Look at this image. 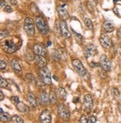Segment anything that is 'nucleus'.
<instances>
[{
	"label": "nucleus",
	"mask_w": 121,
	"mask_h": 123,
	"mask_svg": "<svg viewBox=\"0 0 121 123\" xmlns=\"http://www.w3.org/2000/svg\"><path fill=\"white\" fill-rule=\"evenodd\" d=\"M1 113H3V110H2V108H1Z\"/></svg>",
	"instance_id": "obj_41"
},
{
	"label": "nucleus",
	"mask_w": 121,
	"mask_h": 123,
	"mask_svg": "<svg viewBox=\"0 0 121 123\" xmlns=\"http://www.w3.org/2000/svg\"><path fill=\"white\" fill-rule=\"evenodd\" d=\"M19 40H17L15 37L5 38L2 42V48L6 53L12 54L19 48Z\"/></svg>",
	"instance_id": "obj_1"
},
{
	"label": "nucleus",
	"mask_w": 121,
	"mask_h": 123,
	"mask_svg": "<svg viewBox=\"0 0 121 123\" xmlns=\"http://www.w3.org/2000/svg\"><path fill=\"white\" fill-rule=\"evenodd\" d=\"M39 100L43 105H48L49 103V96L46 94L45 91H43L40 92V96H39Z\"/></svg>",
	"instance_id": "obj_20"
},
{
	"label": "nucleus",
	"mask_w": 121,
	"mask_h": 123,
	"mask_svg": "<svg viewBox=\"0 0 121 123\" xmlns=\"http://www.w3.org/2000/svg\"><path fill=\"white\" fill-rule=\"evenodd\" d=\"M0 5H1V9L7 13H11L12 12V8L7 3L5 0H1V2H0Z\"/></svg>",
	"instance_id": "obj_21"
},
{
	"label": "nucleus",
	"mask_w": 121,
	"mask_h": 123,
	"mask_svg": "<svg viewBox=\"0 0 121 123\" xmlns=\"http://www.w3.org/2000/svg\"><path fill=\"white\" fill-rule=\"evenodd\" d=\"M99 43H100L101 46L105 49H110L112 47V45H113L111 39L107 34L101 35L100 38H99Z\"/></svg>",
	"instance_id": "obj_9"
},
{
	"label": "nucleus",
	"mask_w": 121,
	"mask_h": 123,
	"mask_svg": "<svg viewBox=\"0 0 121 123\" xmlns=\"http://www.w3.org/2000/svg\"><path fill=\"white\" fill-rule=\"evenodd\" d=\"M11 119V117L8 113H1V115H0V119H1V122H7L10 120Z\"/></svg>",
	"instance_id": "obj_26"
},
{
	"label": "nucleus",
	"mask_w": 121,
	"mask_h": 123,
	"mask_svg": "<svg viewBox=\"0 0 121 123\" xmlns=\"http://www.w3.org/2000/svg\"><path fill=\"white\" fill-rule=\"evenodd\" d=\"M8 1L11 5H17V0H8Z\"/></svg>",
	"instance_id": "obj_37"
},
{
	"label": "nucleus",
	"mask_w": 121,
	"mask_h": 123,
	"mask_svg": "<svg viewBox=\"0 0 121 123\" xmlns=\"http://www.w3.org/2000/svg\"><path fill=\"white\" fill-rule=\"evenodd\" d=\"M35 61H36V63L38 66V67L40 69L45 67L47 64V61L46 59L45 56L36 55V57H35Z\"/></svg>",
	"instance_id": "obj_15"
},
{
	"label": "nucleus",
	"mask_w": 121,
	"mask_h": 123,
	"mask_svg": "<svg viewBox=\"0 0 121 123\" xmlns=\"http://www.w3.org/2000/svg\"><path fill=\"white\" fill-rule=\"evenodd\" d=\"M49 103L53 105L57 101V95L55 93V92L51 91L49 92Z\"/></svg>",
	"instance_id": "obj_23"
},
{
	"label": "nucleus",
	"mask_w": 121,
	"mask_h": 123,
	"mask_svg": "<svg viewBox=\"0 0 121 123\" xmlns=\"http://www.w3.org/2000/svg\"><path fill=\"white\" fill-rule=\"evenodd\" d=\"M40 121L43 123H49L52 122V114L49 111H44L40 115Z\"/></svg>",
	"instance_id": "obj_11"
},
{
	"label": "nucleus",
	"mask_w": 121,
	"mask_h": 123,
	"mask_svg": "<svg viewBox=\"0 0 121 123\" xmlns=\"http://www.w3.org/2000/svg\"><path fill=\"white\" fill-rule=\"evenodd\" d=\"M8 37V32L6 30H2L1 31V40H2L3 39L6 38Z\"/></svg>",
	"instance_id": "obj_32"
},
{
	"label": "nucleus",
	"mask_w": 121,
	"mask_h": 123,
	"mask_svg": "<svg viewBox=\"0 0 121 123\" xmlns=\"http://www.w3.org/2000/svg\"><path fill=\"white\" fill-rule=\"evenodd\" d=\"M51 56L52 57V59L55 61H59L60 60H61V56L59 50H54L53 52H52L51 54Z\"/></svg>",
	"instance_id": "obj_22"
},
{
	"label": "nucleus",
	"mask_w": 121,
	"mask_h": 123,
	"mask_svg": "<svg viewBox=\"0 0 121 123\" xmlns=\"http://www.w3.org/2000/svg\"><path fill=\"white\" fill-rule=\"evenodd\" d=\"M26 79L29 83H34V77L32 74H27L26 75Z\"/></svg>",
	"instance_id": "obj_31"
},
{
	"label": "nucleus",
	"mask_w": 121,
	"mask_h": 123,
	"mask_svg": "<svg viewBox=\"0 0 121 123\" xmlns=\"http://www.w3.org/2000/svg\"><path fill=\"white\" fill-rule=\"evenodd\" d=\"M28 102H29L30 105L33 107H37L38 104V101L34 94L32 92H28Z\"/></svg>",
	"instance_id": "obj_17"
},
{
	"label": "nucleus",
	"mask_w": 121,
	"mask_h": 123,
	"mask_svg": "<svg viewBox=\"0 0 121 123\" xmlns=\"http://www.w3.org/2000/svg\"><path fill=\"white\" fill-rule=\"evenodd\" d=\"M72 64L75 69V70L79 74L81 77H82L84 80H87L89 78V74L85 69L84 65L82 64V61L79 59H74L72 61Z\"/></svg>",
	"instance_id": "obj_2"
},
{
	"label": "nucleus",
	"mask_w": 121,
	"mask_h": 123,
	"mask_svg": "<svg viewBox=\"0 0 121 123\" xmlns=\"http://www.w3.org/2000/svg\"><path fill=\"white\" fill-rule=\"evenodd\" d=\"M39 76L44 84L49 85L52 83V76L50 71L47 67L41 68L39 71Z\"/></svg>",
	"instance_id": "obj_3"
},
{
	"label": "nucleus",
	"mask_w": 121,
	"mask_h": 123,
	"mask_svg": "<svg viewBox=\"0 0 121 123\" xmlns=\"http://www.w3.org/2000/svg\"><path fill=\"white\" fill-rule=\"evenodd\" d=\"M102 29L106 33H111L115 30V25L109 21H106L102 25Z\"/></svg>",
	"instance_id": "obj_16"
},
{
	"label": "nucleus",
	"mask_w": 121,
	"mask_h": 123,
	"mask_svg": "<svg viewBox=\"0 0 121 123\" xmlns=\"http://www.w3.org/2000/svg\"><path fill=\"white\" fill-rule=\"evenodd\" d=\"M111 92H112L113 96L115 97V98H117L120 96V91L117 88H113L111 90Z\"/></svg>",
	"instance_id": "obj_30"
},
{
	"label": "nucleus",
	"mask_w": 121,
	"mask_h": 123,
	"mask_svg": "<svg viewBox=\"0 0 121 123\" xmlns=\"http://www.w3.org/2000/svg\"><path fill=\"white\" fill-rule=\"evenodd\" d=\"M117 37H118V38L121 39V26L120 27V28L118 29V31H117Z\"/></svg>",
	"instance_id": "obj_38"
},
{
	"label": "nucleus",
	"mask_w": 121,
	"mask_h": 123,
	"mask_svg": "<svg viewBox=\"0 0 121 123\" xmlns=\"http://www.w3.org/2000/svg\"><path fill=\"white\" fill-rule=\"evenodd\" d=\"M16 107H17V109L20 113H28V112H29V107H28L25 104H24L22 102H19L16 105Z\"/></svg>",
	"instance_id": "obj_18"
},
{
	"label": "nucleus",
	"mask_w": 121,
	"mask_h": 123,
	"mask_svg": "<svg viewBox=\"0 0 121 123\" xmlns=\"http://www.w3.org/2000/svg\"><path fill=\"white\" fill-rule=\"evenodd\" d=\"M120 46H121V43H120Z\"/></svg>",
	"instance_id": "obj_42"
},
{
	"label": "nucleus",
	"mask_w": 121,
	"mask_h": 123,
	"mask_svg": "<svg viewBox=\"0 0 121 123\" xmlns=\"http://www.w3.org/2000/svg\"><path fill=\"white\" fill-rule=\"evenodd\" d=\"M11 122H16V123H23V119L21 118L18 115H14L13 117L11 118Z\"/></svg>",
	"instance_id": "obj_28"
},
{
	"label": "nucleus",
	"mask_w": 121,
	"mask_h": 123,
	"mask_svg": "<svg viewBox=\"0 0 121 123\" xmlns=\"http://www.w3.org/2000/svg\"><path fill=\"white\" fill-rule=\"evenodd\" d=\"M58 113L59 117L63 120H68L70 117V113L68 108L64 104H59L58 106Z\"/></svg>",
	"instance_id": "obj_7"
},
{
	"label": "nucleus",
	"mask_w": 121,
	"mask_h": 123,
	"mask_svg": "<svg viewBox=\"0 0 121 123\" xmlns=\"http://www.w3.org/2000/svg\"><path fill=\"white\" fill-rule=\"evenodd\" d=\"M96 122V118L95 116H91V117H90L88 119V123H95Z\"/></svg>",
	"instance_id": "obj_34"
},
{
	"label": "nucleus",
	"mask_w": 121,
	"mask_h": 123,
	"mask_svg": "<svg viewBox=\"0 0 121 123\" xmlns=\"http://www.w3.org/2000/svg\"><path fill=\"white\" fill-rule=\"evenodd\" d=\"M60 1H61V2H66L67 0H60Z\"/></svg>",
	"instance_id": "obj_40"
},
{
	"label": "nucleus",
	"mask_w": 121,
	"mask_h": 123,
	"mask_svg": "<svg viewBox=\"0 0 121 123\" xmlns=\"http://www.w3.org/2000/svg\"><path fill=\"white\" fill-rule=\"evenodd\" d=\"M5 68H6V63H5V62L3 60H1V61H0V69H1L2 70H3Z\"/></svg>",
	"instance_id": "obj_36"
},
{
	"label": "nucleus",
	"mask_w": 121,
	"mask_h": 123,
	"mask_svg": "<svg viewBox=\"0 0 121 123\" xmlns=\"http://www.w3.org/2000/svg\"><path fill=\"white\" fill-rule=\"evenodd\" d=\"M93 107H94L93 98H92L91 95H90V94H86L84 97V103H83L84 111L88 113H90L92 111Z\"/></svg>",
	"instance_id": "obj_5"
},
{
	"label": "nucleus",
	"mask_w": 121,
	"mask_h": 123,
	"mask_svg": "<svg viewBox=\"0 0 121 123\" xmlns=\"http://www.w3.org/2000/svg\"><path fill=\"white\" fill-rule=\"evenodd\" d=\"M8 85V82L7 81L5 78H2V76L0 77V86H1L2 88H6Z\"/></svg>",
	"instance_id": "obj_29"
},
{
	"label": "nucleus",
	"mask_w": 121,
	"mask_h": 123,
	"mask_svg": "<svg viewBox=\"0 0 121 123\" xmlns=\"http://www.w3.org/2000/svg\"><path fill=\"white\" fill-rule=\"evenodd\" d=\"M79 122H80V123H87L88 122V119L86 117V116L82 115L81 117V118H80V119H79Z\"/></svg>",
	"instance_id": "obj_35"
},
{
	"label": "nucleus",
	"mask_w": 121,
	"mask_h": 123,
	"mask_svg": "<svg viewBox=\"0 0 121 123\" xmlns=\"http://www.w3.org/2000/svg\"><path fill=\"white\" fill-rule=\"evenodd\" d=\"M34 52L35 55L42 56H46L47 54L46 49L40 44H35L34 46Z\"/></svg>",
	"instance_id": "obj_14"
},
{
	"label": "nucleus",
	"mask_w": 121,
	"mask_h": 123,
	"mask_svg": "<svg viewBox=\"0 0 121 123\" xmlns=\"http://www.w3.org/2000/svg\"><path fill=\"white\" fill-rule=\"evenodd\" d=\"M10 64H11V67L13 68V69L15 71V72H17V73H19V72H21V70H22V67H21L20 64L16 59L11 60L10 61Z\"/></svg>",
	"instance_id": "obj_19"
},
{
	"label": "nucleus",
	"mask_w": 121,
	"mask_h": 123,
	"mask_svg": "<svg viewBox=\"0 0 121 123\" xmlns=\"http://www.w3.org/2000/svg\"><path fill=\"white\" fill-rule=\"evenodd\" d=\"M4 98H5V96H4V94H3L2 91L1 90V91H0V100L2 101V100L4 99Z\"/></svg>",
	"instance_id": "obj_39"
},
{
	"label": "nucleus",
	"mask_w": 121,
	"mask_h": 123,
	"mask_svg": "<svg viewBox=\"0 0 121 123\" xmlns=\"http://www.w3.org/2000/svg\"><path fill=\"white\" fill-rule=\"evenodd\" d=\"M35 23V22H34ZM34 20L31 18H26L24 21V30L30 36H33L35 33Z\"/></svg>",
	"instance_id": "obj_6"
},
{
	"label": "nucleus",
	"mask_w": 121,
	"mask_h": 123,
	"mask_svg": "<svg viewBox=\"0 0 121 123\" xmlns=\"http://www.w3.org/2000/svg\"><path fill=\"white\" fill-rule=\"evenodd\" d=\"M58 95L61 98L64 99L66 98V96H67V93H66L65 90L64 89L63 87H59L58 90Z\"/></svg>",
	"instance_id": "obj_25"
},
{
	"label": "nucleus",
	"mask_w": 121,
	"mask_h": 123,
	"mask_svg": "<svg viewBox=\"0 0 121 123\" xmlns=\"http://www.w3.org/2000/svg\"><path fill=\"white\" fill-rule=\"evenodd\" d=\"M54 31H55V35H56V36H58V37H59L60 34H61L60 24H59L57 21L55 22V26H54Z\"/></svg>",
	"instance_id": "obj_24"
},
{
	"label": "nucleus",
	"mask_w": 121,
	"mask_h": 123,
	"mask_svg": "<svg viewBox=\"0 0 121 123\" xmlns=\"http://www.w3.org/2000/svg\"><path fill=\"white\" fill-rule=\"evenodd\" d=\"M11 102L14 105H17L19 102V98L17 96H12L11 98Z\"/></svg>",
	"instance_id": "obj_33"
},
{
	"label": "nucleus",
	"mask_w": 121,
	"mask_h": 123,
	"mask_svg": "<svg viewBox=\"0 0 121 123\" xmlns=\"http://www.w3.org/2000/svg\"><path fill=\"white\" fill-rule=\"evenodd\" d=\"M96 52V47L94 44H92V43L88 44L84 49V55L86 58H89V57L94 56Z\"/></svg>",
	"instance_id": "obj_8"
},
{
	"label": "nucleus",
	"mask_w": 121,
	"mask_h": 123,
	"mask_svg": "<svg viewBox=\"0 0 121 123\" xmlns=\"http://www.w3.org/2000/svg\"><path fill=\"white\" fill-rule=\"evenodd\" d=\"M35 24L38 27L40 32L43 34H47L49 32V27L45 22L44 19L42 17H37L35 18Z\"/></svg>",
	"instance_id": "obj_4"
},
{
	"label": "nucleus",
	"mask_w": 121,
	"mask_h": 123,
	"mask_svg": "<svg viewBox=\"0 0 121 123\" xmlns=\"http://www.w3.org/2000/svg\"><path fill=\"white\" fill-rule=\"evenodd\" d=\"M60 26H61V34L66 38H70L71 37V34L70 32V30L67 27V23L64 22V20H62L60 23Z\"/></svg>",
	"instance_id": "obj_12"
},
{
	"label": "nucleus",
	"mask_w": 121,
	"mask_h": 123,
	"mask_svg": "<svg viewBox=\"0 0 121 123\" xmlns=\"http://www.w3.org/2000/svg\"><path fill=\"white\" fill-rule=\"evenodd\" d=\"M100 66L106 72L109 71L111 68V61L108 59V57L105 55H102L100 57Z\"/></svg>",
	"instance_id": "obj_10"
},
{
	"label": "nucleus",
	"mask_w": 121,
	"mask_h": 123,
	"mask_svg": "<svg viewBox=\"0 0 121 123\" xmlns=\"http://www.w3.org/2000/svg\"><path fill=\"white\" fill-rule=\"evenodd\" d=\"M65 7V5H63L61 7H58L57 11H58V13L60 17V18L62 19V20H66L69 18L70 15H69V13L68 11H67L66 8H64Z\"/></svg>",
	"instance_id": "obj_13"
},
{
	"label": "nucleus",
	"mask_w": 121,
	"mask_h": 123,
	"mask_svg": "<svg viewBox=\"0 0 121 123\" xmlns=\"http://www.w3.org/2000/svg\"><path fill=\"white\" fill-rule=\"evenodd\" d=\"M84 24L85 25L87 26L88 28H89V29H93V28H94V25H93V23H92V22L91 20L88 18V17H84Z\"/></svg>",
	"instance_id": "obj_27"
}]
</instances>
